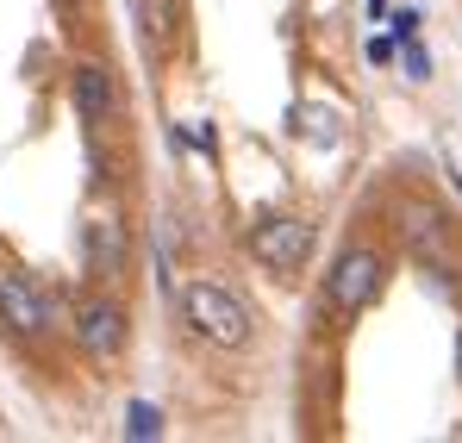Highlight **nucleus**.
<instances>
[{"instance_id":"f03ea898","label":"nucleus","mask_w":462,"mask_h":443,"mask_svg":"<svg viewBox=\"0 0 462 443\" xmlns=\"http://www.w3.org/2000/svg\"><path fill=\"white\" fill-rule=\"evenodd\" d=\"M250 256L269 269V275H294L312 256V225L288 219V213H269V219L250 225Z\"/></svg>"},{"instance_id":"9d476101","label":"nucleus","mask_w":462,"mask_h":443,"mask_svg":"<svg viewBox=\"0 0 462 443\" xmlns=\"http://www.w3.org/2000/svg\"><path fill=\"white\" fill-rule=\"evenodd\" d=\"M125 438H132V443L162 438V412H156V406H144V400H132V406H125Z\"/></svg>"},{"instance_id":"20e7f679","label":"nucleus","mask_w":462,"mask_h":443,"mask_svg":"<svg viewBox=\"0 0 462 443\" xmlns=\"http://www.w3.org/2000/svg\"><path fill=\"white\" fill-rule=\"evenodd\" d=\"M0 318H6L19 337H38V331L57 325V300L38 294L25 275H0Z\"/></svg>"},{"instance_id":"4468645a","label":"nucleus","mask_w":462,"mask_h":443,"mask_svg":"<svg viewBox=\"0 0 462 443\" xmlns=\"http://www.w3.org/2000/svg\"><path fill=\"white\" fill-rule=\"evenodd\" d=\"M457 374H462V331H457Z\"/></svg>"},{"instance_id":"6e6552de","label":"nucleus","mask_w":462,"mask_h":443,"mask_svg":"<svg viewBox=\"0 0 462 443\" xmlns=\"http://www.w3.org/2000/svg\"><path fill=\"white\" fill-rule=\"evenodd\" d=\"M81 250H88V263H94L100 275H119V263H125V225L119 219H88Z\"/></svg>"},{"instance_id":"0eeeda50","label":"nucleus","mask_w":462,"mask_h":443,"mask_svg":"<svg viewBox=\"0 0 462 443\" xmlns=\"http://www.w3.org/2000/svg\"><path fill=\"white\" fill-rule=\"evenodd\" d=\"M400 219H406V244H412V256H419V263H431V269H450V244H444V219H438L431 207H406Z\"/></svg>"},{"instance_id":"39448f33","label":"nucleus","mask_w":462,"mask_h":443,"mask_svg":"<svg viewBox=\"0 0 462 443\" xmlns=\"http://www.w3.org/2000/svg\"><path fill=\"white\" fill-rule=\"evenodd\" d=\"M76 344L88 356H100V363H113L119 350H125V312L113 306V300H88L76 312Z\"/></svg>"},{"instance_id":"1a4fd4ad","label":"nucleus","mask_w":462,"mask_h":443,"mask_svg":"<svg viewBox=\"0 0 462 443\" xmlns=\"http://www.w3.org/2000/svg\"><path fill=\"white\" fill-rule=\"evenodd\" d=\"M76 106L88 125H106L113 119V75L100 69V63H81L76 69Z\"/></svg>"},{"instance_id":"f8f14e48","label":"nucleus","mask_w":462,"mask_h":443,"mask_svg":"<svg viewBox=\"0 0 462 443\" xmlns=\"http://www.w3.org/2000/svg\"><path fill=\"white\" fill-rule=\"evenodd\" d=\"M393 38H400V44H406V38H419V13H412V6H400V13H393Z\"/></svg>"},{"instance_id":"7ed1b4c3","label":"nucleus","mask_w":462,"mask_h":443,"mask_svg":"<svg viewBox=\"0 0 462 443\" xmlns=\"http://www.w3.org/2000/svg\"><path fill=\"white\" fill-rule=\"evenodd\" d=\"M382 275L387 263L375 256V250H344L337 263H331V275H325V300H331V312H363L369 300L382 294Z\"/></svg>"},{"instance_id":"f257e3e1","label":"nucleus","mask_w":462,"mask_h":443,"mask_svg":"<svg viewBox=\"0 0 462 443\" xmlns=\"http://www.w3.org/2000/svg\"><path fill=\"white\" fill-rule=\"evenodd\" d=\"M181 325L194 337L219 344V350H244L250 344V306L231 288H219V281H188L181 288Z\"/></svg>"},{"instance_id":"9b49d317","label":"nucleus","mask_w":462,"mask_h":443,"mask_svg":"<svg viewBox=\"0 0 462 443\" xmlns=\"http://www.w3.org/2000/svg\"><path fill=\"white\" fill-rule=\"evenodd\" d=\"M406 75H412V81H425V75H431V57L419 51V38H406Z\"/></svg>"},{"instance_id":"2eb2a0df","label":"nucleus","mask_w":462,"mask_h":443,"mask_svg":"<svg viewBox=\"0 0 462 443\" xmlns=\"http://www.w3.org/2000/svg\"><path fill=\"white\" fill-rule=\"evenodd\" d=\"M382 6H387V0H369V13H382Z\"/></svg>"},{"instance_id":"423d86ee","label":"nucleus","mask_w":462,"mask_h":443,"mask_svg":"<svg viewBox=\"0 0 462 443\" xmlns=\"http://www.w3.org/2000/svg\"><path fill=\"white\" fill-rule=\"evenodd\" d=\"M132 25L151 57H169L181 44V0H132Z\"/></svg>"},{"instance_id":"ddd939ff","label":"nucleus","mask_w":462,"mask_h":443,"mask_svg":"<svg viewBox=\"0 0 462 443\" xmlns=\"http://www.w3.org/2000/svg\"><path fill=\"white\" fill-rule=\"evenodd\" d=\"M393 57V38H369V63H387Z\"/></svg>"}]
</instances>
